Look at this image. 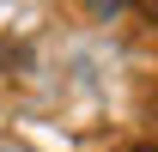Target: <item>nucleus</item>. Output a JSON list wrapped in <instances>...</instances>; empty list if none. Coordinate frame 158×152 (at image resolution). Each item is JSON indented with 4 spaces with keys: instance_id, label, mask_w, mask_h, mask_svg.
Listing matches in <instances>:
<instances>
[{
    "instance_id": "3",
    "label": "nucleus",
    "mask_w": 158,
    "mask_h": 152,
    "mask_svg": "<svg viewBox=\"0 0 158 152\" xmlns=\"http://www.w3.org/2000/svg\"><path fill=\"white\" fill-rule=\"evenodd\" d=\"M0 61H6V49H0Z\"/></svg>"
},
{
    "instance_id": "2",
    "label": "nucleus",
    "mask_w": 158,
    "mask_h": 152,
    "mask_svg": "<svg viewBox=\"0 0 158 152\" xmlns=\"http://www.w3.org/2000/svg\"><path fill=\"white\" fill-rule=\"evenodd\" d=\"M122 152H158V146H146V140H140V146H122Z\"/></svg>"
},
{
    "instance_id": "1",
    "label": "nucleus",
    "mask_w": 158,
    "mask_h": 152,
    "mask_svg": "<svg viewBox=\"0 0 158 152\" xmlns=\"http://www.w3.org/2000/svg\"><path fill=\"white\" fill-rule=\"evenodd\" d=\"M134 6H140V12H146V19H158V0H134Z\"/></svg>"
}]
</instances>
